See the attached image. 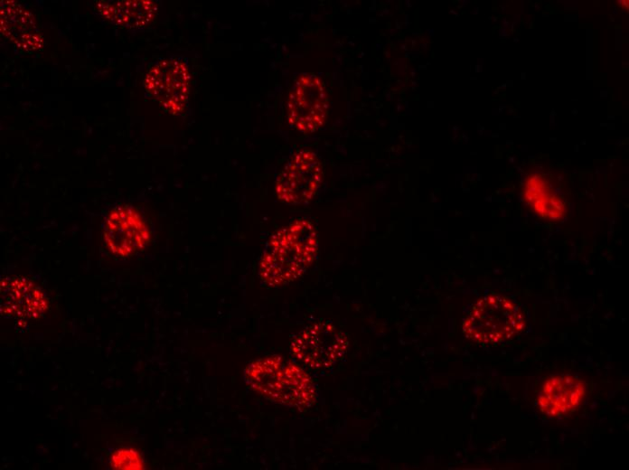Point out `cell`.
<instances>
[{
    "instance_id": "obj_6",
    "label": "cell",
    "mask_w": 629,
    "mask_h": 470,
    "mask_svg": "<svg viewBox=\"0 0 629 470\" xmlns=\"http://www.w3.org/2000/svg\"><path fill=\"white\" fill-rule=\"evenodd\" d=\"M322 180L321 162L311 150L296 153L286 164L276 183L279 201L288 204L309 202L315 194Z\"/></svg>"
},
{
    "instance_id": "obj_7",
    "label": "cell",
    "mask_w": 629,
    "mask_h": 470,
    "mask_svg": "<svg viewBox=\"0 0 629 470\" xmlns=\"http://www.w3.org/2000/svg\"><path fill=\"white\" fill-rule=\"evenodd\" d=\"M328 98L321 80L313 74L301 75L287 101L289 124L302 132H312L325 121Z\"/></svg>"
},
{
    "instance_id": "obj_1",
    "label": "cell",
    "mask_w": 629,
    "mask_h": 470,
    "mask_svg": "<svg viewBox=\"0 0 629 470\" xmlns=\"http://www.w3.org/2000/svg\"><path fill=\"white\" fill-rule=\"evenodd\" d=\"M317 249L314 225L306 219L294 221L268 240L259 261L260 279L270 287L296 280L310 267Z\"/></svg>"
},
{
    "instance_id": "obj_8",
    "label": "cell",
    "mask_w": 629,
    "mask_h": 470,
    "mask_svg": "<svg viewBox=\"0 0 629 470\" xmlns=\"http://www.w3.org/2000/svg\"><path fill=\"white\" fill-rule=\"evenodd\" d=\"M190 76L186 65L176 59H164L147 71L145 86L148 94L166 111L179 113L186 106Z\"/></svg>"
},
{
    "instance_id": "obj_9",
    "label": "cell",
    "mask_w": 629,
    "mask_h": 470,
    "mask_svg": "<svg viewBox=\"0 0 629 470\" xmlns=\"http://www.w3.org/2000/svg\"><path fill=\"white\" fill-rule=\"evenodd\" d=\"M586 394L584 382L572 374L549 376L542 384L537 402L540 411L558 418L574 410Z\"/></svg>"
},
{
    "instance_id": "obj_13",
    "label": "cell",
    "mask_w": 629,
    "mask_h": 470,
    "mask_svg": "<svg viewBox=\"0 0 629 470\" xmlns=\"http://www.w3.org/2000/svg\"><path fill=\"white\" fill-rule=\"evenodd\" d=\"M525 187V196L533 207L539 209L542 203H544L543 207L549 206L550 203L552 205L558 204L559 207L563 206L556 188L544 174L530 175Z\"/></svg>"
},
{
    "instance_id": "obj_10",
    "label": "cell",
    "mask_w": 629,
    "mask_h": 470,
    "mask_svg": "<svg viewBox=\"0 0 629 470\" xmlns=\"http://www.w3.org/2000/svg\"><path fill=\"white\" fill-rule=\"evenodd\" d=\"M1 33L20 51L32 53L40 51L43 39L33 15L14 1H2L0 5Z\"/></svg>"
},
{
    "instance_id": "obj_5",
    "label": "cell",
    "mask_w": 629,
    "mask_h": 470,
    "mask_svg": "<svg viewBox=\"0 0 629 470\" xmlns=\"http://www.w3.org/2000/svg\"><path fill=\"white\" fill-rule=\"evenodd\" d=\"M150 238L146 221L131 206H117L106 216L103 240L108 250L117 257L131 256L144 249Z\"/></svg>"
},
{
    "instance_id": "obj_11",
    "label": "cell",
    "mask_w": 629,
    "mask_h": 470,
    "mask_svg": "<svg viewBox=\"0 0 629 470\" xmlns=\"http://www.w3.org/2000/svg\"><path fill=\"white\" fill-rule=\"evenodd\" d=\"M1 295L2 311L12 316L38 318L48 308L43 293L25 277L3 279Z\"/></svg>"
},
{
    "instance_id": "obj_2",
    "label": "cell",
    "mask_w": 629,
    "mask_h": 470,
    "mask_svg": "<svg viewBox=\"0 0 629 470\" xmlns=\"http://www.w3.org/2000/svg\"><path fill=\"white\" fill-rule=\"evenodd\" d=\"M247 385L263 397L303 410L315 401L309 375L296 362L279 355L254 360L244 371Z\"/></svg>"
},
{
    "instance_id": "obj_12",
    "label": "cell",
    "mask_w": 629,
    "mask_h": 470,
    "mask_svg": "<svg viewBox=\"0 0 629 470\" xmlns=\"http://www.w3.org/2000/svg\"><path fill=\"white\" fill-rule=\"evenodd\" d=\"M99 14L127 29H142L149 25L157 13L155 2L148 0L98 1Z\"/></svg>"
},
{
    "instance_id": "obj_3",
    "label": "cell",
    "mask_w": 629,
    "mask_h": 470,
    "mask_svg": "<svg viewBox=\"0 0 629 470\" xmlns=\"http://www.w3.org/2000/svg\"><path fill=\"white\" fill-rule=\"evenodd\" d=\"M525 325L520 308L509 297L490 294L477 300L464 319L466 338L483 344H494L513 338Z\"/></svg>"
},
{
    "instance_id": "obj_4",
    "label": "cell",
    "mask_w": 629,
    "mask_h": 470,
    "mask_svg": "<svg viewBox=\"0 0 629 470\" xmlns=\"http://www.w3.org/2000/svg\"><path fill=\"white\" fill-rule=\"evenodd\" d=\"M349 346L347 334L329 321L307 325L291 342L297 361L313 370H325L336 364Z\"/></svg>"
},
{
    "instance_id": "obj_14",
    "label": "cell",
    "mask_w": 629,
    "mask_h": 470,
    "mask_svg": "<svg viewBox=\"0 0 629 470\" xmlns=\"http://www.w3.org/2000/svg\"><path fill=\"white\" fill-rule=\"evenodd\" d=\"M110 465L114 469H143L144 463L140 454L133 448L122 447L116 450L110 457Z\"/></svg>"
}]
</instances>
